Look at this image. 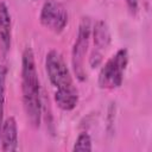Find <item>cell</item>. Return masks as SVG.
Here are the masks:
<instances>
[{"label": "cell", "instance_id": "obj_1", "mask_svg": "<svg viewBox=\"0 0 152 152\" xmlns=\"http://www.w3.org/2000/svg\"><path fill=\"white\" fill-rule=\"evenodd\" d=\"M45 69L48 77L55 88L53 97L56 104L62 110H72L78 102V90L63 56L57 50H50L46 53Z\"/></svg>", "mask_w": 152, "mask_h": 152}, {"label": "cell", "instance_id": "obj_2", "mask_svg": "<svg viewBox=\"0 0 152 152\" xmlns=\"http://www.w3.org/2000/svg\"><path fill=\"white\" fill-rule=\"evenodd\" d=\"M21 94L26 119L32 127L38 128L42 119L40 86L34 53L28 46L25 48L21 57Z\"/></svg>", "mask_w": 152, "mask_h": 152}, {"label": "cell", "instance_id": "obj_3", "mask_svg": "<svg viewBox=\"0 0 152 152\" xmlns=\"http://www.w3.org/2000/svg\"><path fill=\"white\" fill-rule=\"evenodd\" d=\"M128 50L122 48L118 50L101 68L99 74V87L101 89L113 90L119 88L124 81V74L128 64Z\"/></svg>", "mask_w": 152, "mask_h": 152}, {"label": "cell", "instance_id": "obj_4", "mask_svg": "<svg viewBox=\"0 0 152 152\" xmlns=\"http://www.w3.org/2000/svg\"><path fill=\"white\" fill-rule=\"evenodd\" d=\"M90 34H91L90 18L82 17L80 25H78L77 36L72 45V50H71V66H72L76 78L81 82H83L87 78L84 61H86V55H87L88 46H89Z\"/></svg>", "mask_w": 152, "mask_h": 152}, {"label": "cell", "instance_id": "obj_5", "mask_svg": "<svg viewBox=\"0 0 152 152\" xmlns=\"http://www.w3.org/2000/svg\"><path fill=\"white\" fill-rule=\"evenodd\" d=\"M39 21L49 31L61 33L68 25L66 8L58 0H45L39 13Z\"/></svg>", "mask_w": 152, "mask_h": 152}, {"label": "cell", "instance_id": "obj_6", "mask_svg": "<svg viewBox=\"0 0 152 152\" xmlns=\"http://www.w3.org/2000/svg\"><path fill=\"white\" fill-rule=\"evenodd\" d=\"M94 34V52L90 57V66L95 68L102 59L103 51L110 44V32L108 25L103 20H97L93 28Z\"/></svg>", "mask_w": 152, "mask_h": 152}, {"label": "cell", "instance_id": "obj_7", "mask_svg": "<svg viewBox=\"0 0 152 152\" xmlns=\"http://www.w3.org/2000/svg\"><path fill=\"white\" fill-rule=\"evenodd\" d=\"M0 144L1 150L6 152H13L18 148V127L13 116H8L0 129Z\"/></svg>", "mask_w": 152, "mask_h": 152}, {"label": "cell", "instance_id": "obj_8", "mask_svg": "<svg viewBox=\"0 0 152 152\" xmlns=\"http://www.w3.org/2000/svg\"><path fill=\"white\" fill-rule=\"evenodd\" d=\"M12 21L7 5L0 1V53L7 55L11 49Z\"/></svg>", "mask_w": 152, "mask_h": 152}, {"label": "cell", "instance_id": "obj_9", "mask_svg": "<svg viewBox=\"0 0 152 152\" xmlns=\"http://www.w3.org/2000/svg\"><path fill=\"white\" fill-rule=\"evenodd\" d=\"M6 55L0 53V129L2 126L4 107H5V91H6V77H7V63Z\"/></svg>", "mask_w": 152, "mask_h": 152}, {"label": "cell", "instance_id": "obj_10", "mask_svg": "<svg viewBox=\"0 0 152 152\" xmlns=\"http://www.w3.org/2000/svg\"><path fill=\"white\" fill-rule=\"evenodd\" d=\"M93 146H91V138L87 132H82L80 133V135L77 137L72 151H91Z\"/></svg>", "mask_w": 152, "mask_h": 152}, {"label": "cell", "instance_id": "obj_11", "mask_svg": "<svg viewBox=\"0 0 152 152\" xmlns=\"http://www.w3.org/2000/svg\"><path fill=\"white\" fill-rule=\"evenodd\" d=\"M128 11L134 15L138 12V6H139V0H125Z\"/></svg>", "mask_w": 152, "mask_h": 152}]
</instances>
